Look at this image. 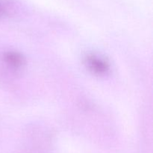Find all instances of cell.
<instances>
[{"label": "cell", "instance_id": "cell-1", "mask_svg": "<svg viewBox=\"0 0 153 153\" xmlns=\"http://www.w3.org/2000/svg\"><path fill=\"white\" fill-rule=\"evenodd\" d=\"M85 65L88 70L97 76H104L109 72L110 66L104 59L94 54H88L85 58Z\"/></svg>", "mask_w": 153, "mask_h": 153}, {"label": "cell", "instance_id": "cell-2", "mask_svg": "<svg viewBox=\"0 0 153 153\" xmlns=\"http://www.w3.org/2000/svg\"><path fill=\"white\" fill-rule=\"evenodd\" d=\"M3 60L13 70H19L25 65V58L16 51H8L3 55Z\"/></svg>", "mask_w": 153, "mask_h": 153}, {"label": "cell", "instance_id": "cell-3", "mask_svg": "<svg viewBox=\"0 0 153 153\" xmlns=\"http://www.w3.org/2000/svg\"><path fill=\"white\" fill-rule=\"evenodd\" d=\"M8 9L7 4L4 0H0V17L4 16L7 14Z\"/></svg>", "mask_w": 153, "mask_h": 153}]
</instances>
